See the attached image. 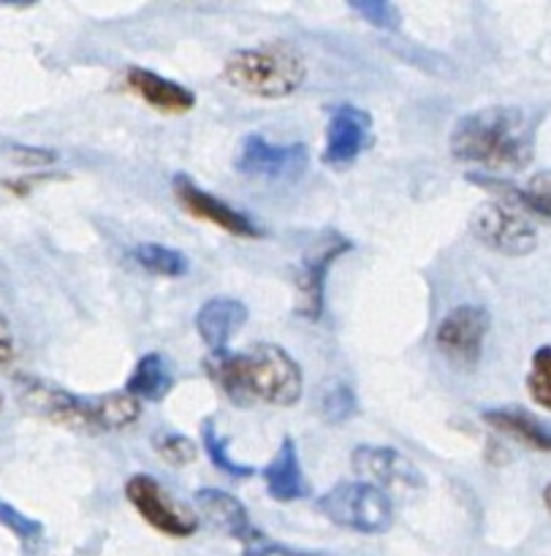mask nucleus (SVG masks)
Wrapping results in <instances>:
<instances>
[{"instance_id":"32","label":"nucleus","mask_w":551,"mask_h":556,"mask_svg":"<svg viewBox=\"0 0 551 556\" xmlns=\"http://www.w3.org/2000/svg\"><path fill=\"white\" fill-rule=\"evenodd\" d=\"M0 405H3V396H0Z\"/></svg>"},{"instance_id":"5","label":"nucleus","mask_w":551,"mask_h":556,"mask_svg":"<svg viewBox=\"0 0 551 556\" xmlns=\"http://www.w3.org/2000/svg\"><path fill=\"white\" fill-rule=\"evenodd\" d=\"M318 510L335 527L359 532V535H384L395 521L389 494L362 481L337 483L318 500Z\"/></svg>"},{"instance_id":"16","label":"nucleus","mask_w":551,"mask_h":556,"mask_svg":"<svg viewBox=\"0 0 551 556\" xmlns=\"http://www.w3.org/2000/svg\"><path fill=\"white\" fill-rule=\"evenodd\" d=\"M125 85L134 96H139L141 101L150 103L152 109L166 114H183L190 112L196 106V96L183 87L179 81L163 79V76L152 74V71L139 68V65H130L125 71Z\"/></svg>"},{"instance_id":"11","label":"nucleus","mask_w":551,"mask_h":556,"mask_svg":"<svg viewBox=\"0 0 551 556\" xmlns=\"http://www.w3.org/2000/svg\"><path fill=\"white\" fill-rule=\"evenodd\" d=\"M172 188H174V195H177L179 206H183L188 215L199 217V220L204 223H212V226H217L226 233H234V237H245V239L264 237V231H261V228L245 215V212L234 210V206H228L226 201H221L217 195L201 190L188 174H177V177L172 179Z\"/></svg>"},{"instance_id":"29","label":"nucleus","mask_w":551,"mask_h":556,"mask_svg":"<svg viewBox=\"0 0 551 556\" xmlns=\"http://www.w3.org/2000/svg\"><path fill=\"white\" fill-rule=\"evenodd\" d=\"M245 556H329V554L297 552V548H288L283 546V543H272V541H264V538H259V541L245 546Z\"/></svg>"},{"instance_id":"25","label":"nucleus","mask_w":551,"mask_h":556,"mask_svg":"<svg viewBox=\"0 0 551 556\" xmlns=\"http://www.w3.org/2000/svg\"><path fill=\"white\" fill-rule=\"evenodd\" d=\"M152 445H155L158 456H161L163 462H168V465L183 467V465H190V462L196 459V445L190 443L185 434H177V432L155 434Z\"/></svg>"},{"instance_id":"28","label":"nucleus","mask_w":551,"mask_h":556,"mask_svg":"<svg viewBox=\"0 0 551 556\" xmlns=\"http://www.w3.org/2000/svg\"><path fill=\"white\" fill-rule=\"evenodd\" d=\"M5 155L20 166H52L58 163V152L43 150V147H25V144H5Z\"/></svg>"},{"instance_id":"26","label":"nucleus","mask_w":551,"mask_h":556,"mask_svg":"<svg viewBox=\"0 0 551 556\" xmlns=\"http://www.w3.org/2000/svg\"><path fill=\"white\" fill-rule=\"evenodd\" d=\"M0 527L11 530L16 538H20V541H25V543L41 541V535H43L41 521H36V519H30V516L20 514L14 505L3 503V500H0Z\"/></svg>"},{"instance_id":"6","label":"nucleus","mask_w":551,"mask_h":556,"mask_svg":"<svg viewBox=\"0 0 551 556\" xmlns=\"http://www.w3.org/2000/svg\"><path fill=\"white\" fill-rule=\"evenodd\" d=\"M471 231L489 250L511 255V258L530 255L538 248L536 226L503 201H487V204L476 206L471 217Z\"/></svg>"},{"instance_id":"27","label":"nucleus","mask_w":551,"mask_h":556,"mask_svg":"<svg viewBox=\"0 0 551 556\" xmlns=\"http://www.w3.org/2000/svg\"><path fill=\"white\" fill-rule=\"evenodd\" d=\"M351 9L356 11L364 22L380 27V30H397L402 22L400 9L391 3H378V0H364L362 3V0H353Z\"/></svg>"},{"instance_id":"10","label":"nucleus","mask_w":551,"mask_h":556,"mask_svg":"<svg viewBox=\"0 0 551 556\" xmlns=\"http://www.w3.org/2000/svg\"><path fill=\"white\" fill-rule=\"evenodd\" d=\"M308 147L304 144H270L264 136L253 134L242 141L237 155V172L245 177L270 179V182H293L308 168Z\"/></svg>"},{"instance_id":"21","label":"nucleus","mask_w":551,"mask_h":556,"mask_svg":"<svg viewBox=\"0 0 551 556\" xmlns=\"http://www.w3.org/2000/svg\"><path fill=\"white\" fill-rule=\"evenodd\" d=\"M134 261L145 271L158 277H183L188 275V258L179 250L163 248V244H139L134 248Z\"/></svg>"},{"instance_id":"18","label":"nucleus","mask_w":551,"mask_h":556,"mask_svg":"<svg viewBox=\"0 0 551 556\" xmlns=\"http://www.w3.org/2000/svg\"><path fill=\"white\" fill-rule=\"evenodd\" d=\"M484 421L498 432L511 434V438L522 440L530 448L551 451V424L541 421L533 413L522 410V407H498V410L484 413Z\"/></svg>"},{"instance_id":"7","label":"nucleus","mask_w":551,"mask_h":556,"mask_svg":"<svg viewBox=\"0 0 551 556\" xmlns=\"http://www.w3.org/2000/svg\"><path fill=\"white\" fill-rule=\"evenodd\" d=\"M351 248V239L337 231H324L321 237L313 239L297 271V307H293L297 315L308 320L321 318V313H324L326 275L335 266V261L342 258Z\"/></svg>"},{"instance_id":"2","label":"nucleus","mask_w":551,"mask_h":556,"mask_svg":"<svg viewBox=\"0 0 551 556\" xmlns=\"http://www.w3.org/2000/svg\"><path fill=\"white\" fill-rule=\"evenodd\" d=\"M454 157L492 172H522L536 152V119L519 106H487L465 114L449 139Z\"/></svg>"},{"instance_id":"1","label":"nucleus","mask_w":551,"mask_h":556,"mask_svg":"<svg viewBox=\"0 0 551 556\" xmlns=\"http://www.w3.org/2000/svg\"><path fill=\"white\" fill-rule=\"evenodd\" d=\"M206 378L239 407H291L302 400V367L280 345L261 342L248 353H217L204 362Z\"/></svg>"},{"instance_id":"15","label":"nucleus","mask_w":551,"mask_h":556,"mask_svg":"<svg viewBox=\"0 0 551 556\" xmlns=\"http://www.w3.org/2000/svg\"><path fill=\"white\" fill-rule=\"evenodd\" d=\"M245 320H248V307L242 302L223 296L210 299L196 313V331L212 356H217V353H228V342L242 329Z\"/></svg>"},{"instance_id":"3","label":"nucleus","mask_w":551,"mask_h":556,"mask_svg":"<svg viewBox=\"0 0 551 556\" xmlns=\"http://www.w3.org/2000/svg\"><path fill=\"white\" fill-rule=\"evenodd\" d=\"M16 396L27 413L79 434L120 432V429L134 427L141 416V402L125 391L79 396L60 389V386L47 383V380L20 378L16 380Z\"/></svg>"},{"instance_id":"12","label":"nucleus","mask_w":551,"mask_h":556,"mask_svg":"<svg viewBox=\"0 0 551 556\" xmlns=\"http://www.w3.org/2000/svg\"><path fill=\"white\" fill-rule=\"evenodd\" d=\"M373 139V117L364 109L337 106L326 123V144L321 161L331 168H346L362 155Z\"/></svg>"},{"instance_id":"4","label":"nucleus","mask_w":551,"mask_h":556,"mask_svg":"<svg viewBox=\"0 0 551 556\" xmlns=\"http://www.w3.org/2000/svg\"><path fill=\"white\" fill-rule=\"evenodd\" d=\"M223 79L255 98H288L304 85V63L286 43L237 49L226 58Z\"/></svg>"},{"instance_id":"23","label":"nucleus","mask_w":551,"mask_h":556,"mask_svg":"<svg viewBox=\"0 0 551 556\" xmlns=\"http://www.w3.org/2000/svg\"><path fill=\"white\" fill-rule=\"evenodd\" d=\"M527 391L533 402L543 410H551V345L538 348L533 353V367L527 375Z\"/></svg>"},{"instance_id":"19","label":"nucleus","mask_w":551,"mask_h":556,"mask_svg":"<svg viewBox=\"0 0 551 556\" xmlns=\"http://www.w3.org/2000/svg\"><path fill=\"white\" fill-rule=\"evenodd\" d=\"M471 182L484 185V188L494 190V193H503L505 204H519L522 210L551 220V168L549 172H538L536 177H530V182H527L525 188H514V185H505L500 182V179H481V177H471Z\"/></svg>"},{"instance_id":"8","label":"nucleus","mask_w":551,"mask_h":556,"mask_svg":"<svg viewBox=\"0 0 551 556\" xmlns=\"http://www.w3.org/2000/svg\"><path fill=\"white\" fill-rule=\"evenodd\" d=\"M125 497L134 505L136 514L147 521L150 527H155L158 532L172 538H190L199 530V521L193 514L177 505L172 500V494H166V489L155 481L152 476H130L125 483Z\"/></svg>"},{"instance_id":"22","label":"nucleus","mask_w":551,"mask_h":556,"mask_svg":"<svg viewBox=\"0 0 551 556\" xmlns=\"http://www.w3.org/2000/svg\"><path fill=\"white\" fill-rule=\"evenodd\" d=\"M201 443H204L206 456H210L212 465L217 467L221 472L231 478H250L255 476V467L239 465L231 454H228V440H223L215 429V418H204L201 424Z\"/></svg>"},{"instance_id":"9","label":"nucleus","mask_w":551,"mask_h":556,"mask_svg":"<svg viewBox=\"0 0 551 556\" xmlns=\"http://www.w3.org/2000/svg\"><path fill=\"white\" fill-rule=\"evenodd\" d=\"M489 334V313L476 304L454 307L435 331V345L456 367H476Z\"/></svg>"},{"instance_id":"31","label":"nucleus","mask_w":551,"mask_h":556,"mask_svg":"<svg viewBox=\"0 0 551 556\" xmlns=\"http://www.w3.org/2000/svg\"><path fill=\"white\" fill-rule=\"evenodd\" d=\"M543 503H547V508L551 510V483L547 489H543Z\"/></svg>"},{"instance_id":"20","label":"nucleus","mask_w":551,"mask_h":556,"mask_svg":"<svg viewBox=\"0 0 551 556\" xmlns=\"http://www.w3.org/2000/svg\"><path fill=\"white\" fill-rule=\"evenodd\" d=\"M174 375L172 367H168L166 356L161 353H147V356L139 358L134 375L128 378V386H125V394H130L134 400L145 402H161L163 396L172 391Z\"/></svg>"},{"instance_id":"24","label":"nucleus","mask_w":551,"mask_h":556,"mask_svg":"<svg viewBox=\"0 0 551 556\" xmlns=\"http://www.w3.org/2000/svg\"><path fill=\"white\" fill-rule=\"evenodd\" d=\"M356 410H359L356 394L342 383L331 386V389L324 394V400H321V413H324L326 421L331 424L348 421V418L356 416Z\"/></svg>"},{"instance_id":"30","label":"nucleus","mask_w":551,"mask_h":556,"mask_svg":"<svg viewBox=\"0 0 551 556\" xmlns=\"http://www.w3.org/2000/svg\"><path fill=\"white\" fill-rule=\"evenodd\" d=\"M16 356V340H14V329H11L9 318L0 313V367L14 362Z\"/></svg>"},{"instance_id":"13","label":"nucleus","mask_w":551,"mask_h":556,"mask_svg":"<svg viewBox=\"0 0 551 556\" xmlns=\"http://www.w3.org/2000/svg\"><path fill=\"white\" fill-rule=\"evenodd\" d=\"M351 467L362 483H373V486H395V483H413L418 486L422 476L416 467L405 459L397 448H386V445H359L351 456Z\"/></svg>"},{"instance_id":"17","label":"nucleus","mask_w":551,"mask_h":556,"mask_svg":"<svg viewBox=\"0 0 551 556\" xmlns=\"http://www.w3.org/2000/svg\"><path fill=\"white\" fill-rule=\"evenodd\" d=\"M261 478H264L270 497L277 500V503H297V500L308 497L310 492L308 481H304L302 462H299L297 443L291 438H283L277 454L261 470Z\"/></svg>"},{"instance_id":"14","label":"nucleus","mask_w":551,"mask_h":556,"mask_svg":"<svg viewBox=\"0 0 551 556\" xmlns=\"http://www.w3.org/2000/svg\"><path fill=\"white\" fill-rule=\"evenodd\" d=\"M196 510L210 521L212 527H217L221 532H226L228 538H237L245 546L253 541H259V530L250 525V516L245 510V505L237 497H231L223 489H199L193 497Z\"/></svg>"}]
</instances>
